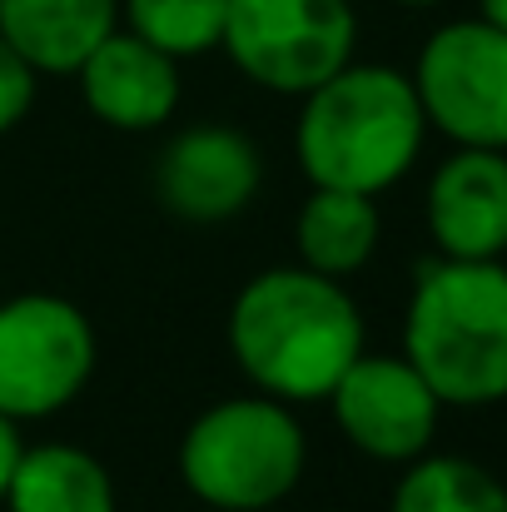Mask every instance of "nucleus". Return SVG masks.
<instances>
[{
    "label": "nucleus",
    "instance_id": "obj_1",
    "mask_svg": "<svg viewBox=\"0 0 507 512\" xmlns=\"http://www.w3.org/2000/svg\"><path fill=\"white\" fill-rule=\"evenodd\" d=\"M368 348L363 314L348 284L304 264L254 274L229 304V353L254 393L289 408L324 403L348 363Z\"/></svg>",
    "mask_w": 507,
    "mask_h": 512
},
{
    "label": "nucleus",
    "instance_id": "obj_2",
    "mask_svg": "<svg viewBox=\"0 0 507 512\" xmlns=\"http://www.w3.org/2000/svg\"><path fill=\"white\" fill-rule=\"evenodd\" d=\"M428 140L418 90L393 65L348 60L319 90L304 95L294 120V160L314 189L378 199L403 184Z\"/></svg>",
    "mask_w": 507,
    "mask_h": 512
},
{
    "label": "nucleus",
    "instance_id": "obj_3",
    "mask_svg": "<svg viewBox=\"0 0 507 512\" xmlns=\"http://www.w3.org/2000/svg\"><path fill=\"white\" fill-rule=\"evenodd\" d=\"M403 358L443 408L507 403L503 259H423L403 309Z\"/></svg>",
    "mask_w": 507,
    "mask_h": 512
},
{
    "label": "nucleus",
    "instance_id": "obj_4",
    "mask_svg": "<svg viewBox=\"0 0 507 512\" xmlns=\"http://www.w3.org/2000/svg\"><path fill=\"white\" fill-rule=\"evenodd\" d=\"M179 483L214 512L279 508L309 468V438L289 403L239 393L209 403L179 438Z\"/></svg>",
    "mask_w": 507,
    "mask_h": 512
},
{
    "label": "nucleus",
    "instance_id": "obj_5",
    "mask_svg": "<svg viewBox=\"0 0 507 512\" xmlns=\"http://www.w3.org/2000/svg\"><path fill=\"white\" fill-rule=\"evenodd\" d=\"M95 324L65 294H15L0 304V418L40 423L65 413L95 378Z\"/></svg>",
    "mask_w": 507,
    "mask_h": 512
},
{
    "label": "nucleus",
    "instance_id": "obj_6",
    "mask_svg": "<svg viewBox=\"0 0 507 512\" xmlns=\"http://www.w3.org/2000/svg\"><path fill=\"white\" fill-rule=\"evenodd\" d=\"M244 80L274 95H309L358 50L348 0H229L224 45Z\"/></svg>",
    "mask_w": 507,
    "mask_h": 512
},
{
    "label": "nucleus",
    "instance_id": "obj_7",
    "mask_svg": "<svg viewBox=\"0 0 507 512\" xmlns=\"http://www.w3.org/2000/svg\"><path fill=\"white\" fill-rule=\"evenodd\" d=\"M408 80L428 130L458 150H507V35L498 25L483 15L438 25Z\"/></svg>",
    "mask_w": 507,
    "mask_h": 512
},
{
    "label": "nucleus",
    "instance_id": "obj_8",
    "mask_svg": "<svg viewBox=\"0 0 507 512\" xmlns=\"http://www.w3.org/2000/svg\"><path fill=\"white\" fill-rule=\"evenodd\" d=\"M334 413V428L348 448H358L373 463L408 468L413 458L433 453L443 403L438 393L418 378V368L398 353H358L348 373L324 398Z\"/></svg>",
    "mask_w": 507,
    "mask_h": 512
},
{
    "label": "nucleus",
    "instance_id": "obj_9",
    "mask_svg": "<svg viewBox=\"0 0 507 512\" xmlns=\"http://www.w3.org/2000/svg\"><path fill=\"white\" fill-rule=\"evenodd\" d=\"M264 184L259 145L234 125H189L160 150L155 194L184 224H229L239 219Z\"/></svg>",
    "mask_w": 507,
    "mask_h": 512
},
{
    "label": "nucleus",
    "instance_id": "obj_10",
    "mask_svg": "<svg viewBox=\"0 0 507 512\" xmlns=\"http://www.w3.org/2000/svg\"><path fill=\"white\" fill-rule=\"evenodd\" d=\"M75 80H80L85 110L100 125L120 130V135L165 130L169 120H174V110H179V95H184L179 60H169L165 50L145 45L125 25L110 30L85 55V65L75 70Z\"/></svg>",
    "mask_w": 507,
    "mask_h": 512
},
{
    "label": "nucleus",
    "instance_id": "obj_11",
    "mask_svg": "<svg viewBox=\"0 0 507 512\" xmlns=\"http://www.w3.org/2000/svg\"><path fill=\"white\" fill-rule=\"evenodd\" d=\"M423 219L443 259H503L507 150H453L428 179Z\"/></svg>",
    "mask_w": 507,
    "mask_h": 512
},
{
    "label": "nucleus",
    "instance_id": "obj_12",
    "mask_svg": "<svg viewBox=\"0 0 507 512\" xmlns=\"http://www.w3.org/2000/svg\"><path fill=\"white\" fill-rule=\"evenodd\" d=\"M120 30V0H0V35L35 75H75Z\"/></svg>",
    "mask_w": 507,
    "mask_h": 512
},
{
    "label": "nucleus",
    "instance_id": "obj_13",
    "mask_svg": "<svg viewBox=\"0 0 507 512\" xmlns=\"http://www.w3.org/2000/svg\"><path fill=\"white\" fill-rule=\"evenodd\" d=\"M5 512H120V493L110 468L75 448V443H35L20 448L10 483H5Z\"/></svg>",
    "mask_w": 507,
    "mask_h": 512
},
{
    "label": "nucleus",
    "instance_id": "obj_14",
    "mask_svg": "<svg viewBox=\"0 0 507 512\" xmlns=\"http://www.w3.org/2000/svg\"><path fill=\"white\" fill-rule=\"evenodd\" d=\"M383 219L378 199L368 194H343V189H309V199L294 214V254L304 269L348 284L363 274L378 254Z\"/></svg>",
    "mask_w": 507,
    "mask_h": 512
},
{
    "label": "nucleus",
    "instance_id": "obj_15",
    "mask_svg": "<svg viewBox=\"0 0 507 512\" xmlns=\"http://www.w3.org/2000/svg\"><path fill=\"white\" fill-rule=\"evenodd\" d=\"M388 512H507V483L473 458L423 453L393 483Z\"/></svg>",
    "mask_w": 507,
    "mask_h": 512
},
{
    "label": "nucleus",
    "instance_id": "obj_16",
    "mask_svg": "<svg viewBox=\"0 0 507 512\" xmlns=\"http://www.w3.org/2000/svg\"><path fill=\"white\" fill-rule=\"evenodd\" d=\"M120 20L169 60H189L224 45L229 0H120Z\"/></svg>",
    "mask_w": 507,
    "mask_h": 512
},
{
    "label": "nucleus",
    "instance_id": "obj_17",
    "mask_svg": "<svg viewBox=\"0 0 507 512\" xmlns=\"http://www.w3.org/2000/svg\"><path fill=\"white\" fill-rule=\"evenodd\" d=\"M35 85H40V75L5 45V35H0V140L15 130V125H25V115L35 110Z\"/></svg>",
    "mask_w": 507,
    "mask_h": 512
},
{
    "label": "nucleus",
    "instance_id": "obj_18",
    "mask_svg": "<svg viewBox=\"0 0 507 512\" xmlns=\"http://www.w3.org/2000/svg\"><path fill=\"white\" fill-rule=\"evenodd\" d=\"M20 428L10 423V418H0V503H5V483H10V468H15V458H20Z\"/></svg>",
    "mask_w": 507,
    "mask_h": 512
},
{
    "label": "nucleus",
    "instance_id": "obj_19",
    "mask_svg": "<svg viewBox=\"0 0 507 512\" xmlns=\"http://www.w3.org/2000/svg\"><path fill=\"white\" fill-rule=\"evenodd\" d=\"M478 15L488 20V25H498L507 35V0H478Z\"/></svg>",
    "mask_w": 507,
    "mask_h": 512
},
{
    "label": "nucleus",
    "instance_id": "obj_20",
    "mask_svg": "<svg viewBox=\"0 0 507 512\" xmlns=\"http://www.w3.org/2000/svg\"><path fill=\"white\" fill-rule=\"evenodd\" d=\"M393 5H408V10H428V5H443V0H393Z\"/></svg>",
    "mask_w": 507,
    "mask_h": 512
}]
</instances>
